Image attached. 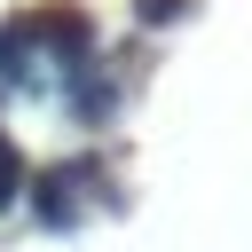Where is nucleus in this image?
I'll list each match as a JSON object with an SVG mask.
<instances>
[{"label": "nucleus", "instance_id": "nucleus-4", "mask_svg": "<svg viewBox=\"0 0 252 252\" xmlns=\"http://www.w3.org/2000/svg\"><path fill=\"white\" fill-rule=\"evenodd\" d=\"M32 63H47L39 55V24L32 16H8L0 24V94H32Z\"/></svg>", "mask_w": 252, "mask_h": 252}, {"label": "nucleus", "instance_id": "nucleus-5", "mask_svg": "<svg viewBox=\"0 0 252 252\" xmlns=\"http://www.w3.org/2000/svg\"><path fill=\"white\" fill-rule=\"evenodd\" d=\"M24 189H32V165H24V150L0 134V213H24Z\"/></svg>", "mask_w": 252, "mask_h": 252}, {"label": "nucleus", "instance_id": "nucleus-6", "mask_svg": "<svg viewBox=\"0 0 252 252\" xmlns=\"http://www.w3.org/2000/svg\"><path fill=\"white\" fill-rule=\"evenodd\" d=\"M181 16H189V0H134V24L142 32H173Z\"/></svg>", "mask_w": 252, "mask_h": 252}, {"label": "nucleus", "instance_id": "nucleus-1", "mask_svg": "<svg viewBox=\"0 0 252 252\" xmlns=\"http://www.w3.org/2000/svg\"><path fill=\"white\" fill-rule=\"evenodd\" d=\"M94 205H102V213H118V205H126V189H118V173H110V158H102V150H87V158H63V165L32 173V189H24V213H32L47 236L79 228Z\"/></svg>", "mask_w": 252, "mask_h": 252}, {"label": "nucleus", "instance_id": "nucleus-2", "mask_svg": "<svg viewBox=\"0 0 252 252\" xmlns=\"http://www.w3.org/2000/svg\"><path fill=\"white\" fill-rule=\"evenodd\" d=\"M63 118H71V126H87V134H102V126L118 118V71H110L102 55L63 63Z\"/></svg>", "mask_w": 252, "mask_h": 252}, {"label": "nucleus", "instance_id": "nucleus-3", "mask_svg": "<svg viewBox=\"0 0 252 252\" xmlns=\"http://www.w3.org/2000/svg\"><path fill=\"white\" fill-rule=\"evenodd\" d=\"M32 24H39V55L63 71V63H79V55H94V24L79 16V8H32Z\"/></svg>", "mask_w": 252, "mask_h": 252}]
</instances>
